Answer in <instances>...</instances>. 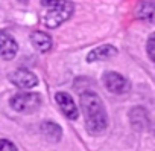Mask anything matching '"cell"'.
<instances>
[{"label":"cell","instance_id":"1","mask_svg":"<svg viewBox=\"0 0 155 151\" xmlns=\"http://www.w3.org/2000/svg\"><path fill=\"white\" fill-rule=\"evenodd\" d=\"M81 107L85 118L87 130L91 134L104 133L108 125V118L101 98L93 92H84L81 95Z\"/></svg>","mask_w":155,"mask_h":151},{"label":"cell","instance_id":"2","mask_svg":"<svg viewBox=\"0 0 155 151\" xmlns=\"http://www.w3.org/2000/svg\"><path fill=\"white\" fill-rule=\"evenodd\" d=\"M73 14V5L68 0H43L41 20L43 23L53 29L67 22Z\"/></svg>","mask_w":155,"mask_h":151},{"label":"cell","instance_id":"3","mask_svg":"<svg viewBox=\"0 0 155 151\" xmlns=\"http://www.w3.org/2000/svg\"><path fill=\"white\" fill-rule=\"evenodd\" d=\"M41 105V96L38 93H17L11 99V107L20 113H32Z\"/></svg>","mask_w":155,"mask_h":151},{"label":"cell","instance_id":"4","mask_svg":"<svg viewBox=\"0 0 155 151\" xmlns=\"http://www.w3.org/2000/svg\"><path fill=\"white\" fill-rule=\"evenodd\" d=\"M104 83H105L107 89H108L111 93H116V95L126 93V92L131 89L129 81H128L125 77H122V75L116 73V72H108V73H105Z\"/></svg>","mask_w":155,"mask_h":151},{"label":"cell","instance_id":"5","mask_svg":"<svg viewBox=\"0 0 155 151\" xmlns=\"http://www.w3.org/2000/svg\"><path fill=\"white\" fill-rule=\"evenodd\" d=\"M11 81L20 89H32L37 86V77L28 69H18L11 75Z\"/></svg>","mask_w":155,"mask_h":151},{"label":"cell","instance_id":"6","mask_svg":"<svg viewBox=\"0 0 155 151\" xmlns=\"http://www.w3.org/2000/svg\"><path fill=\"white\" fill-rule=\"evenodd\" d=\"M17 50H18V46H17V41L14 40V37L5 31L0 32V57L3 60H12L15 57Z\"/></svg>","mask_w":155,"mask_h":151},{"label":"cell","instance_id":"7","mask_svg":"<svg viewBox=\"0 0 155 151\" xmlns=\"http://www.w3.org/2000/svg\"><path fill=\"white\" fill-rule=\"evenodd\" d=\"M55 99H56V102H58L61 112H62L67 118H70V119H76V118H78V115H79V113H78L76 104L73 102V99H71L70 95H67V93H64V92H59V93L55 95Z\"/></svg>","mask_w":155,"mask_h":151},{"label":"cell","instance_id":"8","mask_svg":"<svg viewBox=\"0 0 155 151\" xmlns=\"http://www.w3.org/2000/svg\"><path fill=\"white\" fill-rule=\"evenodd\" d=\"M117 53V49L111 44H104V46H99L96 49H93L88 55H87V61L88 63H93V61H105V60H110L113 58L114 55Z\"/></svg>","mask_w":155,"mask_h":151},{"label":"cell","instance_id":"9","mask_svg":"<svg viewBox=\"0 0 155 151\" xmlns=\"http://www.w3.org/2000/svg\"><path fill=\"white\" fill-rule=\"evenodd\" d=\"M131 124L134 125V128L137 130H143L149 127V115L144 108L141 107H135L131 110Z\"/></svg>","mask_w":155,"mask_h":151},{"label":"cell","instance_id":"10","mask_svg":"<svg viewBox=\"0 0 155 151\" xmlns=\"http://www.w3.org/2000/svg\"><path fill=\"white\" fill-rule=\"evenodd\" d=\"M31 41H32V44L40 52H47L52 47V38H50V35H47L46 32H41V31L32 32L31 34Z\"/></svg>","mask_w":155,"mask_h":151},{"label":"cell","instance_id":"11","mask_svg":"<svg viewBox=\"0 0 155 151\" xmlns=\"http://www.w3.org/2000/svg\"><path fill=\"white\" fill-rule=\"evenodd\" d=\"M41 133L50 140H58L62 136L61 127L55 122H43L41 124Z\"/></svg>","mask_w":155,"mask_h":151},{"label":"cell","instance_id":"12","mask_svg":"<svg viewBox=\"0 0 155 151\" xmlns=\"http://www.w3.org/2000/svg\"><path fill=\"white\" fill-rule=\"evenodd\" d=\"M137 15L140 19L146 20V22H152L153 20V5H152V2H143L138 6Z\"/></svg>","mask_w":155,"mask_h":151},{"label":"cell","instance_id":"13","mask_svg":"<svg viewBox=\"0 0 155 151\" xmlns=\"http://www.w3.org/2000/svg\"><path fill=\"white\" fill-rule=\"evenodd\" d=\"M0 151H17V146L6 139H0Z\"/></svg>","mask_w":155,"mask_h":151},{"label":"cell","instance_id":"14","mask_svg":"<svg viewBox=\"0 0 155 151\" xmlns=\"http://www.w3.org/2000/svg\"><path fill=\"white\" fill-rule=\"evenodd\" d=\"M147 53L150 58H153V35H150L147 40Z\"/></svg>","mask_w":155,"mask_h":151},{"label":"cell","instance_id":"15","mask_svg":"<svg viewBox=\"0 0 155 151\" xmlns=\"http://www.w3.org/2000/svg\"><path fill=\"white\" fill-rule=\"evenodd\" d=\"M18 2H20V3H26V2H28V0H18Z\"/></svg>","mask_w":155,"mask_h":151}]
</instances>
